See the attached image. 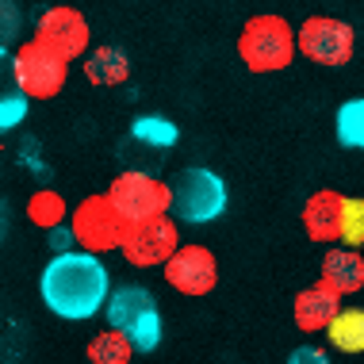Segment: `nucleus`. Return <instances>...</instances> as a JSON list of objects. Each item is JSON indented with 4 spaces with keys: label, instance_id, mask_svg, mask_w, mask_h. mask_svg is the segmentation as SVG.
<instances>
[{
    "label": "nucleus",
    "instance_id": "nucleus-12",
    "mask_svg": "<svg viewBox=\"0 0 364 364\" xmlns=\"http://www.w3.org/2000/svg\"><path fill=\"white\" fill-rule=\"evenodd\" d=\"M341 223H346V196L333 188H318L303 203V230L311 242L333 245L341 242Z\"/></svg>",
    "mask_w": 364,
    "mask_h": 364
},
{
    "label": "nucleus",
    "instance_id": "nucleus-14",
    "mask_svg": "<svg viewBox=\"0 0 364 364\" xmlns=\"http://www.w3.org/2000/svg\"><path fill=\"white\" fill-rule=\"evenodd\" d=\"M322 284H330L338 295H353L364 288V257L357 253V245H346V250H338V245H330L326 257H322Z\"/></svg>",
    "mask_w": 364,
    "mask_h": 364
},
{
    "label": "nucleus",
    "instance_id": "nucleus-19",
    "mask_svg": "<svg viewBox=\"0 0 364 364\" xmlns=\"http://www.w3.org/2000/svg\"><path fill=\"white\" fill-rule=\"evenodd\" d=\"M131 139L142 142V146H154V150H169L181 134H176V123L161 119V115H142V119H134V127H131Z\"/></svg>",
    "mask_w": 364,
    "mask_h": 364
},
{
    "label": "nucleus",
    "instance_id": "nucleus-11",
    "mask_svg": "<svg viewBox=\"0 0 364 364\" xmlns=\"http://www.w3.org/2000/svg\"><path fill=\"white\" fill-rule=\"evenodd\" d=\"M35 38L43 46H50L54 54H62L65 62H77V58L88 54V19L70 4H54L38 16L35 23Z\"/></svg>",
    "mask_w": 364,
    "mask_h": 364
},
{
    "label": "nucleus",
    "instance_id": "nucleus-25",
    "mask_svg": "<svg viewBox=\"0 0 364 364\" xmlns=\"http://www.w3.org/2000/svg\"><path fill=\"white\" fill-rule=\"evenodd\" d=\"M291 360H326V357H322L318 349H295V353H291Z\"/></svg>",
    "mask_w": 364,
    "mask_h": 364
},
{
    "label": "nucleus",
    "instance_id": "nucleus-5",
    "mask_svg": "<svg viewBox=\"0 0 364 364\" xmlns=\"http://www.w3.org/2000/svg\"><path fill=\"white\" fill-rule=\"evenodd\" d=\"M226 211V184L219 173L192 165L173 181V215L184 223H211Z\"/></svg>",
    "mask_w": 364,
    "mask_h": 364
},
{
    "label": "nucleus",
    "instance_id": "nucleus-21",
    "mask_svg": "<svg viewBox=\"0 0 364 364\" xmlns=\"http://www.w3.org/2000/svg\"><path fill=\"white\" fill-rule=\"evenodd\" d=\"M341 242L364 245V196H346V223H341Z\"/></svg>",
    "mask_w": 364,
    "mask_h": 364
},
{
    "label": "nucleus",
    "instance_id": "nucleus-9",
    "mask_svg": "<svg viewBox=\"0 0 364 364\" xmlns=\"http://www.w3.org/2000/svg\"><path fill=\"white\" fill-rule=\"evenodd\" d=\"M161 272H165V284H169L173 291L192 295V299L211 295L215 284H219V261H215V253L200 242L176 245L169 253V261L161 264Z\"/></svg>",
    "mask_w": 364,
    "mask_h": 364
},
{
    "label": "nucleus",
    "instance_id": "nucleus-15",
    "mask_svg": "<svg viewBox=\"0 0 364 364\" xmlns=\"http://www.w3.org/2000/svg\"><path fill=\"white\" fill-rule=\"evenodd\" d=\"M85 77L100 88L123 85L127 77H131V62H127L115 46H96V50L85 54Z\"/></svg>",
    "mask_w": 364,
    "mask_h": 364
},
{
    "label": "nucleus",
    "instance_id": "nucleus-17",
    "mask_svg": "<svg viewBox=\"0 0 364 364\" xmlns=\"http://www.w3.org/2000/svg\"><path fill=\"white\" fill-rule=\"evenodd\" d=\"M85 353H88V360H92V364H131L134 360L131 338H127L123 330H115V326H107V330L96 333V338L85 346Z\"/></svg>",
    "mask_w": 364,
    "mask_h": 364
},
{
    "label": "nucleus",
    "instance_id": "nucleus-3",
    "mask_svg": "<svg viewBox=\"0 0 364 364\" xmlns=\"http://www.w3.org/2000/svg\"><path fill=\"white\" fill-rule=\"evenodd\" d=\"M104 314H107V326L123 330L131 338L134 353H154L161 346V314H157L154 295L139 288V284L115 288L104 303Z\"/></svg>",
    "mask_w": 364,
    "mask_h": 364
},
{
    "label": "nucleus",
    "instance_id": "nucleus-1",
    "mask_svg": "<svg viewBox=\"0 0 364 364\" xmlns=\"http://www.w3.org/2000/svg\"><path fill=\"white\" fill-rule=\"evenodd\" d=\"M46 311H54L65 322H88L92 314L104 311L107 295H112V277H107L100 253L88 250H65L46 261L43 277H38Z\"/></svg>",
    "mask_w": 364,
    "mask_h": 364
},
{
    "label": "nucleus",
    "instance_id": "nucleus-4",
    "mask_svg": "<svg viewBox=\"0 0 364 364\" xmlns=\"http://www.w3.org/2000/svg\"><path fill=\"white\" fill-rule=\"evenodd\" d=\"M127 223L123 211L112 203V196H88L81 200L70 215V230H73V242L88 253H112L119 250L123 238H127Z\"/></svg>",
    "mask_w": 364,
    "mask_h": 364
},
{
    "label": "nucleus",
    "instance_id": "nucleus-22",
    "mask_svg": "<svg viewBox=\"0 0 364 364\" xmlns=\"http://www.w3.org/2000/svg\"><path fill=\"white\" fill-rule=\"evenodd\" d=\"M27 92H8L0 96V131H16L19 123L27 119Z\"/></svg>",
    "mask_w": 364,
    "mask_h": 364
},
{
    "label": "nucleus",
    "instance_id": "nucleus-13",
    "mask_svg": "<svg viewBox=\"0 0 364 364\" xmlns=\"http://www.w3.org/2000/svg\"><path fill=\"white\" fill-rule=\"evenodd\" d=\"M338 307H341V295L333 291L330 284L318 280V284H311V288H303L299 295H295L291 318L303 333H318V330L330 326V318L338 314Z\"/></svg>",
    "mask_w": 364,
    "mask_h": 364
},
{
    "label": "nucleus",
    "instance_id": "nucleus-16",
    "mask_svg": "<svg viewBox=\"0 0 364 364\" xmlns=\"http://www.w3.org/2000/svg\"><path fill=\"white\" fill-rule=\"evenodd\" d=\"M326 338L338 353H364V311L360 307H338L330 318Z\"/></svg>",
    "mask_w": 364,
    "mask_h": 364
},
{
    "label": "nucleus",
    "instance_id": "nucleus-7",
    "mask_svg": "<svg viewBox=\"0 0 364 364\" xmlns=\"http://www.w3.org/2000/svg\"><path fill=\"white\" fill-rule=\"evenodd\" d=\"M295 50L311 58L314 65H349L353 50H357V35L346 19L333 16H311L303 19V27H295Z\"/></svg>",
    "mask_w": 364,
    "mask_h": 364
},
{
    "label": "nucleus",
    "instance_id": "nucleus-2",
    "mask_svg": "<svg viewBox=\"0 0 364 364\" xmlns=\"http://www.w3.org/2000/svg\"><path fill=\"white\" fill-rule=\"evenodd\" d=\"M295 27L284 16H253L238 35V58L253 73H277L295 62Z\"/></svg>",
    "mask_w": 364,
    "mask_h": 364
},
{
    "label": "nucleus",
    "instance_id": "nucleus-8",
    "mask_svg": "<svg viewBox=\"0 0 364 364\" xmlns=\"http://www.w3.org/2000/svg\"><path fill=\"white\" fill-rule=\"evenodd\" d=\"M112 203L123 211L127 223H139V219H154V215H169L173 211V184L157 181L150 173L139 169H127L112 181Z\"/></svg>",
    "mask_w": 364,
    "mask_h": 364
},
{
    "label": "nucleus",
    "instance_id": "nucleus-20",
    "mask_svg": "<svg viewBox=\"0 0 364 364\" xmlns=\"http://www.w3.org/2000/svg\"><path fill=\"white\" fill-rule=\"evenodd\" d=\"M338 142L349 150H364V100H346L338 107Z\"/></svg>",
    "mask_w": 364,
    "mask_h": 364
},
{
    "label": "nucleus",
    "instance_id": "nucleus-18",
    "mask_svg": "<svg viewBox=\"0 0 364 364\" xmlns=\"http://www.w3.org/2000/svg\"><path fill=\"white\" fill-rule=\"evenodd\" d=\"M65 215H70V208H65V196L62 192H35L31 200H27V219H31L38 230H62Z\"/></svg>",
    "mask_w": 364,
    "mask_h": 364
},
{
    "label": "nucleus",
    "instance_id": "nucleus-24",
    "mask_svg": "<svg viewBox=\"0 0 364 364\" xmlns=\"http://www.w3.org/2000/svg\"><path fill=\"white\" fill-rule=\"evenodd\" d=\"M8 92H19V81H16V54H8L0 46V96Z\"/></svg>",
    "mask_w": 364,
    "mask_h": 364
},
{
    "label": "nucleus",
    "instance_id": "nucleus-6",
    "mask_svg": "<svg viewBox=\"0 0 364 364\" xmlns=\"http://www.w3.org/2000/svg\"><path fill=\"white\" fill-rule=\"evenodd\" d=\"M16 81L19 92H27L31 100H54L70 81V62L38 38H27L16 46Z\"/></svg>",
    "mask_w": 364,
    "mask_h": 364
},
{
    "label": "nucleus",
    "instance_id": "nucleus-10",
    "mask_svg": "<svg viewBox=\"0 0 364 364\" xmlns=\"http://www.w3.org/2000/svg\"><path fill=\"white\" fill-rule=\"evenodd\" d=\"M181 245V230H176L173 215H154V219H139L127 226V238L119 245V253L134 269H154V264H165L169 253Z\"/></svg>",
    "mask_w": 364,
    "mask_h": 364
},
{
    "label": "nucleus",
    "instance_id": "nucleus-23",
    "mask_svg": "<svg viewBox=\"0 0 364 364\" xmlns=\"http://www.w3.org/2000/svg\"><path fill=\"white\" fill-rule=\"evenodd\" d=\"M19 38V8L16 0H0V46H12Z\"/></svg>",
    "mask_w": 364,
    "mask_h": 364
}]
</instances>
